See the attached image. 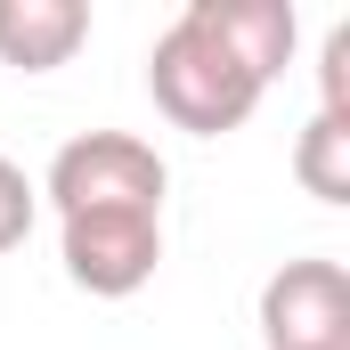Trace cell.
<instances>
[{
  "label": "cell",
  "mask_w": 350,
  "mask_h": 350,
  "mask_svg": "<svg viewBox=\"0 0 350 350\" xmlns=\"http://www.w3.org/2000/svg\"><path fill=\"white\" fill-rule=\"evenodd\" d=\"M147 98H155V114L172 131H187V139H228V131L253 122V106H261L269 90L179 8L172 25L155 33V49H147Z\"/></svg>",
  "instance_id": "1"
},
{
  "label": "cell",
  "mask_w": 350,
  "mask_h": 350,
  "mask_svg": "<svg viewBox=\"0 0 350 350\" xmlns=\"http://www.w3.org/2000/svg\"><path fill=\"white\" fill-rule=\"evenodd\" d=\"M163 187L172 172L139 131H82L49 155V179H41L57 220L66 212H163Z\"/></svg>",
  "instance_id": "2"
},
{
  "label": "cell",
  "mask_w": 350,
  "mask_h": 350,
  "mask_svg": "<svg viewBox=\"0 0 350 350\" xmlns=\"http://www.w3.org/2000/svg\"><path fill=\"white\" fill-rule=\"evenodd\" d=\"M57 261L98 301H131L163 269V212H66L57 220Z\"/></svg>",
  "instance_id": "3"
},
{
  "label": "cell",
  "mask_w": 350,
  "mask_h": 350,
  "mask_svg": "<svg viewBox=\"0 0 350 350\" xmlns=\"http://www.w3.org/2000/svg\"><path fill=\"white\" fill-rule=\"evenodd\" d=\"M261 350H350V277L342 261H285L261 285Z\"/></svg>",
  "instance_id": "4"
},
{
  "label": "cell",
  "mask_w": 350,
  "mask_h": 350,
  "mask_svg": "<svg viewBox=\"0 0 350 350\" xmlns=\"http://www.w3.org/2000/svg\"><path fill=\"white\" fill-rule=\"evenodd\" d=\"M187 16L253 74V82H277L285 66H293V41H301V16H293V0H187Z\"/></svg>",
  "instance_id": "5"
},
{
  "label": "cell",
  "mask_w": 350,
  "mask_h": 350,
  "mask_svg": "<svg viewBox=\"0 0 350 350\" xmlns=\"http://www.w3.org/2000/svg\"><path fill=\"white\" fill-rule=\"evenodd\" d=\"M90 41V0H0V66L57 74Z\"/></svg>",
  "instance_id": "6"
},
{
  "label": "cell",
  "mask_w": 350,
  "mask_h": 350,
  "mask_svg": "<svg viewBox=\"0 0 350 350\" xmlns=\"http://www.w3.org/2000/svg\"><path fill=\"white\" fill-rule=\"evenodd\" d=\"M293 179L318 204H350V122L342 114H310L293 139Z\"/></svg>",
  "instance_id": "7"
},
{
  "label": "cell",
  "mask_w": 350,
  "mask_h": 350,
  "mask_svg": "<svg viewBox=\"0 0 350 350\" xmlns=\"http://www.w3.org/2000/svg\"><path fill=\"white\" fill-rule=\"evenodd\" d=\"M33 220H41V187L25 179V163L0 155V253H16L33 237Z\"/></svg>",
  "instance_id": "8"
},
{
  "label": "cell",
  "mask_w": 350,
  "mask_h": 350,
  "mask_svg": "<svg viewBox=\"0 0 350 350\" xmlns=\"http://www.w3.org/2000/svg\"><path fill=\"white\" fill-rule=\"evenodd\" d=\"M318 114H342L350 122V25H334L326 49H318Z\"/></svg>",
  "instance_id": "9"
}]
</instances>
